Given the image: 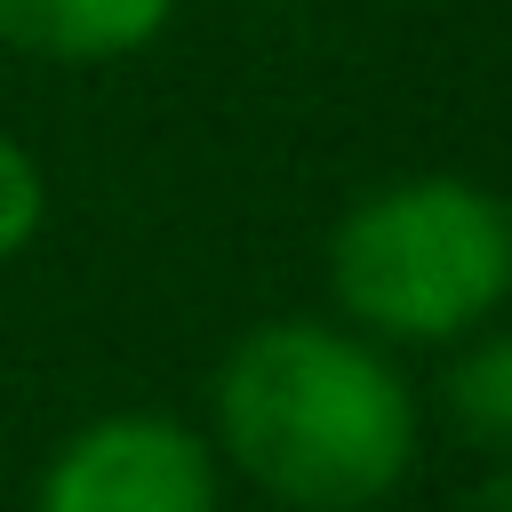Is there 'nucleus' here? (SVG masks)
Masks as SVG:
<instances>
[{
  "mask_svg": "<svg viewBox=\"0 0 512 512\" xmlns=\"http://www.w3.org/2000/svg\"><path fill=\"white\" fill-rule=\"evenodd\" d=\"M208 448L280 512H376L424 448L416 384L352 320L280 312L208 376Z\"/></svg>",
  "mask_w": 512,
  "mask_h": 512,
  "instance_id": "1",
  "label": "nucleus"
},
{
  "mask_svg": "<svg viewBox=\"0 0 512 512\" xmlns=\"http://www.w3.org/2000/svg\"><path fill=\"white\" fill-rule=\"evenodd\" d=\"M328 296L376 344L448 352L512 304V200L456 168L368 184L328 224Z\"/></svg>",
  "mask_w": 512,
  "mask_h": 512,
  "instance_id": "2",
  "label": "nucleus"
},
{
  "mask_svg": "<svg viewBox=\"0 0 512 512\" xmlns=\"http://www.w3.org/2000/svg\"><path fill=\"white\" fill-rule=\"evenodd\" d=\"M24 512H224V464L168 408H104L40 456Z\"/></svg>",
  "mask_w": 512,
  "mask_h": 512,
  "instance_id": "3",
  "label": "nucleus"
},
{
  "mask_svg": "<svg viewBox=\"0 0 512 512\" xmlns=\"http://www.w3.org/2000/svg\"><path fill=\"white\" fill-rule=\"evenodd\" d=\"M176 0H0V48L40 64H120L168 32Z\"/></svg>",
  "mask_w": 512,
  "mask_h": 512,
  "instance_id": "4",
  "label": "nucleus"
},
{
  "mask_svg": "<svg viewBox=\"0 0 512 512\" xmlns=\"http://www.w3.org/2000/svg\"><path fill=\"white\" fill-rule=\"evenodd\" d=\"M440 408H448V424H456L472 448L512 456V320H504V312L448 344Z\"/></svg>",
  "mask_w": 512,
  "mask_h": 512,
  "instance_id": "5",
  "label": "nucleus"
},
{
  "mask_svg": "<svg viewBox=\"0 0 512 512\" xmlns=\"http://www.w3.org/2000/svg\"><path fill=\"white\" fill-rule=\"evenodd\" d=\"M40 224H48V176L16 136H0V264H16L40 240Z\"/></svg>",
  "mask_w": 512,
  "mask_h": 512,
  "instance_id": "6",
  "label": "nucleus"
},
{
  "mask_svg": "<svg viewBox=\"0 0 512 512\" xmlns=\"http://www.w3.org/2000/svg\"><path fill=\"white\" fill-rule=\"evenodd\" d=\"M456 512H512V456H496V472H480Z\"/></svg>",
  "mask_w": 512,
  "mask_h": 512,
  "instance_id": "7",
  "label": "nucleus"
}]
</instances>
